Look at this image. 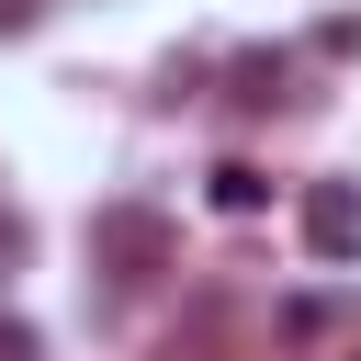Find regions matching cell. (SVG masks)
<instances>
[{
  "instance_id": "4",
  "label": "cell",
  "mask_w": 361,
  "mask_h": 361,
  "mask_svg": "<svg viewBox=\"0 0 361 361\" xmlns=\"http://www.w3.org/2000/svg\"><path fill=\"white\" fill-rule=\"evenodd\" d=\"M0 361H34V327L23 316H0Z\"/></svg>"
},
{
  "instance_id": "2",
  "label": "cell",
  "mask_w": 361,
  "mask_h": 361,
  "mask_svg": "<svg viewBox=\"0 0 361 361\" xmlns=\"http://www.w3.org/2000/svg\"><path fill=\"white\" fill-rule=\"evenodd\" d=\"M305 248L338 271V259H361V180H316L305 192Z\"/></svg>"
},
{
  "instance_id": "3",
  "label": "cell",
  "mask_w": 361,
  "mask_h": 361,
  "mask_svg": "<svg viewBox=\"0 0 361 361\" xmlns=\"http://www.w3.org/2000/svg\"><path fill=\"white\" fill-rule=\"evenodd\" d=\"M203 192H214V214H259V203H271V169H248V158H214V169H203Z\"/></svg>"
},
{
  "instance_id": "5",
  "label": "cell",
  "mask_w": 361,
  "mask_h": 361,
  "mask_svg": "<svg viewBox=\"0 0 361 361\" xmlns=\"http://www.w3.org/2000/svg\"><path fill=\"white\" fill-rule=\"evenodd\" d=\"M11 248H23V226H11V214H0V259H11Z\"/></svg>"
},
{
  "instance_id": "1",
  "label": "cell",
  "mask_w": 361,
  "mask_h": 361,
  "mask_svg": "<svg viewBox=\"0 0 361 361\" xmlns=\"http://www.w3.org/2000/svg\"><path fill=\"white\" fill-rule=\"evenodd\" d=\"M90 259H102L113 282H158V271H169V214H158V203H102V214H90Z\"/></svg>"
}]
</instances>
